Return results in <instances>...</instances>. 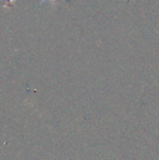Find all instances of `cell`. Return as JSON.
<instances>
[{
    "label": "cell",
    "instance_id": "obj_1",
    "mask_svg": "<svg viewBox=\"0 0 159 160\" xmlns=\"http://www.w3.org/2000/svg\"><path fill=\"white\" fill-rule=\"evenodd\" d=\"M42 1H46V0H42Z\"/></svg>",
    "mask_w": 159,
    "mask_h": 160
}]
</instances>
